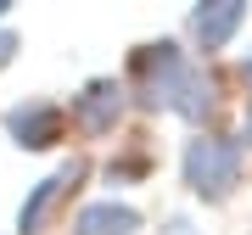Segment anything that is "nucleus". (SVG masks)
<instances>
[{
	"instance_id": "f03ea898",
	"label": "nucleus",
	"mask_w": 252,
	"mask_h": 235,
	"mask_svg": "<svg viewBox=\"0 0 252 235\" xmlns=\"http://www.w3.org/2000/svg\"><path fill=\"white\" fill-rule=\"evenodd\" d=\"M124 118V84L118 79H90L73 95V123L84 135H112V123Z\"/></svg>"
},
{
	"instance_id": "6e6552de",
	"label": "nucleus",
	"mask_w": 252,
	"mask_h": 235,
	"mask_svg": "<svg viewBox=\"0 0 252 235\" xmlns=\"http://www.w3.org/2000/svg\"><path fill=\"white\" fill-rule=\"evenodd\" d=\"M11 51H17V34H6V28H0V67L11 62Z\"/></svg>"
},
{
	"instance_id": "7ed1b4c3",
	"label": "nucleus",
	"mask_w": 252,
	"mask_h": 235,
	"mask_svg": "<svg viewBox=\"0 0 252 235\" xmlns=\"http://www.w3.org/2000/svg\"><path fill=\"white\" fill-rule=\"evenodd\" d=\"M62 123H67V112L56 107V101H23V107L6 112L11 140L28 146V151H45V146H56V140H62Z\"/></svg>"
},
{
	"instance_id": "39448f33",
	"label": "nucleus",
	"mask_w": 252,
	"mask_h": 235,
	"mask_svg": "<svg viewBox=\"0 0 252 235\" xmlns=\"http://www.w3.org/2000/svg\"><path fill=\"white\" fill-rule=\"evenodd\" d=\"M241 23H247V6H241V0H213V6H196V11H190V39H196L202 51H224Z\"/></svg>"
},
{
	"instance_id": "f257e3e1",
	"label": "nucleus",
	"mask_w": 252,
	"mask_h": 235,
	"mask_svg": "<svg viewBox=\"0 0 252 235\" xmlns=\"http://www.w3.org/2000/svg\"><path fill=\"white\" fill-rule=\"evenodd\" d=\"M180 174H185V185L196 190L202 202H224L235 190V179H241V140H230V135H190L185 157H180Z\"/></svg>"
},
{
	"instance_id": "9d476101",
	"label": "nucleus",
	"mask_w": 252,
	"mask_h": 235,
	"mask_svg": "<svg viewBox=\"0 0 252 235\" xmlns=\"http://www.w3.org/2000/svg\"><path fill=\"white\" fill-rule=\"evenodd\" d=\"M241 73H247V84H252V56H247V62H241Z\"/></svg>"
},
{
	"instance_id": "1a4fd4ad",
	"label": "nucleus",
	"mask_w": 252,
	"mask_h": 235,
	"mask_svg": "<svg viewBox=\"0 0 252 235\" xmlns=\"http://www.w3.org/2000/svg\"><path fill=\"white\" fill-rule=\"evenodd\" d=\"M157 235H196V230H190V224H185V218H168V224H162Z\"/></svg>"
},
{
	"instance_id": "0eeeda50",
	"label": "nucleus",
	"mask_w": 252,
	"mask_h": 235,
	"mask_svg": "<svg viewBox=\"0 0 252 235\" xmlns=\"http://www.w3.org/2000/svg\"><path fill=\"white\" fill-rule=\"evenodd\" d=\"M213 107H219L213 79H207L196 62H190L185 79H180V90H174V107H168V112H180V118H190V123H202V118H213Z\"/></svg>"
},
{
	"instance_id": "423d86ee",
	"label": "nucleus",
	"mask_w": 252,
	"mask_h": 235,
	"mask_svg": "<svg viewBox=\"0 0 252 235\" xmlns=\"http://www.w3.org/2000/svg\"><path fill=\"white\" fill-rule=\"evenodd\" d=\"M140 230V213L129 207V202H90V207H79L73 218V235H135Z\"/></svg>"
},
{
	"instance_id": "20e7f679",
	"label": "nucleus",
	"mask_w": 252,
	"mask_h": 235,
	"mask_svg": "<svg viewBox=\"0 0 252 235\" xmlns=\"http://www.w3.org/2000/svg\"><path fill=\"white\" fill-rule=\"evenodd\" d=\"M84 174V163H67V168H56V174H45L34 190L23 196V207H17V235H39V224L51 218V207L67 196V185Z\"/></svg>"
}]
</instances>
